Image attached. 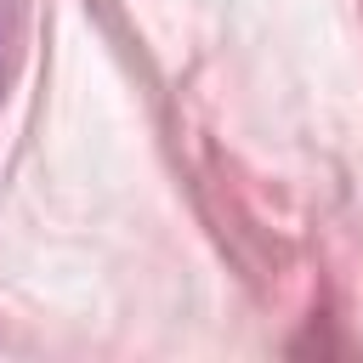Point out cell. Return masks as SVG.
I'll return each mask as SVG.
<instances>
[{
    "label": "cell",
    "instance_id": "6da1fadb",
    "mask_svg": "<svg viewBox=\"0 0 363 363\" xmlns=\"http://www.w3.org/2000/svg\"><path fill=\"white\" fill-rule=\"evenodd\" d=\"M0 57H6V40H0Z\"/></svg>",
    "mask_w": 363,
    "mask_h": 363
}]
</instances>
